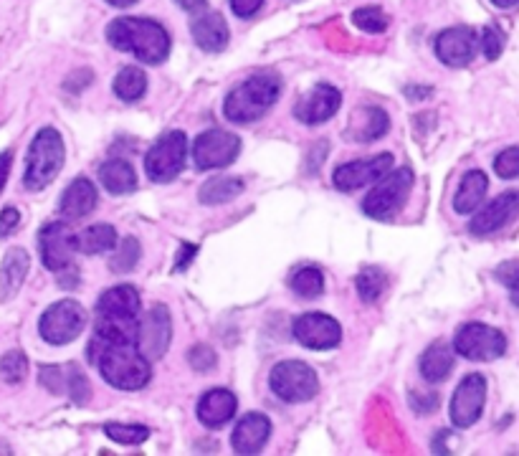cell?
I'll use <instances>...</instances> for the list:
<instances>
[{"mask_svg":"<svg viewBox=\"0 0 519 456\" xmlns=\"http://www.w3.org/2000/svg\"><path fill=\"white\" fill-rule=\"evenodd\" d=\"M89 360L97 363L99 373L109 386L119 391H140L150 383V360L132 342H97L89 345Z\"/></svg>","mask_w":519,"mask_h":456,"instance_id":"obj_1","label":"cell"},{"mask_svg":"<svg viewBox=\"0 0 519 456\" xmlns=\"http://www.w3.org/2000/svg\"><path fill=\"white\" fill-rule=\"evenodd\" d=\"M107 41L117 51L137 56L142 64H163L170 54V36L150 18H117L107 26Z\"/></svg>","mask_w":519,"mask_h":456,"instance_id":"obj_2","label":"cell"},{"mask_svg":"<svg viewBox=\"0 0 519 456\" xmlns=\"http://www.w3.org/2000/svg\"><path fill=\"white\" fill-rule=\"evenodd\" d=\"M279 97H282V79L274 71H259L228 94L223 112H226V120L236 122V125H249V122L261 120Z\"/></svg>","mask_w":519,"mask_h":456,"instance_id":"obj_3","label":"cell"},{"mask_svg":"<svg viewBox=\"0 0 519 456\" xmlns=\"http://www.w3.org/2000/svg\"><path fill=\"white\" fill-rule=\"evenodd\" d=\"M64 140H61L59 132L54 127H44L38 132L31 142V150H28V163H26V175H23V185L28 190H44L46 185H51L56 180V175L64 168Z\"/></svg>","mask_w":519,"mask_h":456,"instance_id":"obj_4","label":"cell"},{"mask_svg":"<svg viewBox=\"0 0 519 456\" xmlns=\"http://www.w3.org/2000/svg\"><path fill=\"white\" fill-rule=\"evenodd\" d=\"M413 170L411 168H390L388 173L375 180L373 190L363 201V213L378 221H388L395 213H401L406 206L408 196L413 188Z\"/></svg>","mask_w":519,"mask_h":456,"instance_id":"obj_5","label":"cell"},{"mask_svg":"<svg viewBox=\"0 0 519 456\" xmlns=\"http://www.w3.org/2000/svg\"><path fill=\"white\" fill-rule=\"evenodd\" d=\"M185 158H188V137L180 130H170L145 155V170L152 183H173L183 173Z\"/></svg>","mask_w":519,"mask_h":456,"instance_id":"obj_6","label":"cell"},{"mask_svg":"<svg viewBox=\"0 0 519 456\" xmlns=\"http://www.w3.org/2000/svg\"><path fill=\"white\" fill-rule=\"evenodd\" d=\"M271 391L284 403H307L317 396L319 378L312 365L302 360H284L271 370Z\"/></svg>","mask_w":519,"mask_h":456,"instance_id":"obj_7","label":"cell"},{"mask_svg":"<svg viewBox=\"0 0 519 456\" xmlns=\"http://www.w3.org/2000/svg\"><path fill=\"white\" fill-rule=\"evenodd\" d=\"M84 327H87V312H84L82 304L74 302V299H61L41 315L38 335L44 337L49 345H69L82 335Z\"/></svg>","mask_w":519,"mask_h":456,"instance_id":"obj_8","label":"cell"},{"mask_svg":"<svg viewBox=\"0 0 519 456\" xmlns=\"http://www.w3.org/2000/svg\"><path fill=\"white\" fill-rule=\"evenodd\" d=\"M456 353L466 360H497L507 353V337L497 327H489L484 322H469L456 332L454 340Z\"/></svg>","mask_w":519,"mask_h":456,"instance_id":"obj_9","label":"cell"},{"mask_svg":"<svg viewBox=\"0 0 519 456\" xmlns=\"http://www.w3.org/2000/svg\"><path fill=\"white\" fill-rule=\"evenodd\" d=\"M173 340V317L165 304H155L137 320V350L147 360H160L170 348Z\"/></svg>","mask_w":519,"mask_h":456,"instance_id":"obj_10","label":"cell"},{"mask_svg":"<svg viewBox=\"0 0 519 456\" xmlns=\"http://www.w3.org/2000/svg\"><path fill=\"white\" fill-rule=\"evenodd\" d=\"M241 152L238 135L226 130L201 132L193 142V163L198 170H221L228 168Z\"/></svg>","mask_w":519,"mask_h":456,"instance_id":"obj_11","label":"cell"},{"mask_svg":"<svg viewBox=\"0 0 519 456\" xmlns=\"http://www.w3.org/2000/svg\"><path fill=\"white\" fill-rule=\"evenodd\" d=\"M38 251L49 272H59L64 266L74 264L76 234L66 221H51L38 234Z\"/></svg>","mask_w":519,"mask_h":456,"instance_id":"obj_12","label":"cell"},{"mask_svg":"<svg viewBox=\"0 0 519 456\" xmlns=\"http://www.w3.org/2000/svg\"><path fill=\"white\" fill-rule=\"evenodd\" d=\"M487 401V380L479 373H469L451 398V421L459 429H471L479 421Z\"/></svg>","mask_w":519,"mask_h":456,"instance_id":"obj_13","label":"cell"},{"mask_svg":"<svg viewBox=\"0 0 519 456\" xmlns=\"http://www.w3.org/2000/svg\"><path fill=\"white\" fill-rule=\"evenodd\" d=\"M41 386L54 396H69L76 406H84L89 401V380L82 368L74 363L66 365H41L38 368Z\"/></svg>","mask_w":519,"mask_h":456,"instance_id":"obj_14","label":"cell"},{"mask_svg":"<svg viewBox=\"0 0 519 456\" xmlns=\"http://www.w3.org/2000/svg\"><path fill=\"white\" fill-rule=\"evenodd\" d=\"M479 54V33L469 26L446 28L436 38V56L451 69H464Z\"/></svg>","mask_w":519,"mask_h":456,"instance_id":"obj_15","label":"cell"},{"mask_svg":"<svg viewBox=\"0 0 519 456\" xmlns=\"http://www.w3.org/2000/svg\"><path fill=\"white\" fill-rule=\"evenodd\" d=\"M294 337L309 350H332L340 345L342 327L335 317L322 312H307L294 322Z\"/></svg>","mask_w":519,"mask_h":456,"instance_id":"obj_16","label":"cell"},{"mask_svg":"<svg viewBox=\"0 0 519 456\" xmlns=\"http://www.w3.org/2000/svg\"><path fill=\"white\" fill-rule=\"evenodd\" d=\"M393 163L395 160L390 152H380V155H375V158L352 160V163L340 165V168L335 170V175H332V180H335L337 190H342V193H352V190L375 183L380 175H385L390 168H393Z\"/></svg>","mask_w":519,"mask_h":456,"instance_id":"obj_17","label":"cell"},{"mask_svg":"<svg viewBox=\"0 0 519 456\" xmlns=\"http://www.w3.org/2000/svg\"><path fill=\"white\" fill-rule=\"evenodd\" d=\"M342 104V94L337 92L332 84H317L302 102L294 107L297 120L304 125H322V122L332 120Z\"/></svg>","mask_w":519,"mask_h":456,"instance_id":"obj_18","label":"cell"},{"mask_svg":"<svg viewBox=\"0 0 519 456\" xmlns=\"http://www.w3.org/2000/svg\"><path fill=\"white\" fill-rule=\"evenodd\" d=\"M517 208H519L517 190H507L504 196H499L497 201H492L484 211H479L474 218H471L469 231L474 236L494 234V231L504 228L514 216H517Z\"/></svg>","mask_w":519,"mask_h":456,"instance_id":"obj_19","label":"cell"},{"mask_svg":"<svg viewBox=\"0 0 519 456\" xmlns=\"http://www.w3.org/2000/svg\"><path fill=\"white\" fill-rule=\"evenodd\" d=\"M271 434V421L264 416V413H246L241 421L236 424V431H233V449L236 454H256V451L264 449V444L269 441Z\"/></svg>","mask_w":519,"mask_h":456,"instance_id":"obj_20","label":"cell"},{"mask_svg":"<svg viewBox=\"0 0 519 456\" xmlns=\"http://www.w3.org/2000/svg\"><path fill=\"white\" fill-rule=\"evenodd\" d=\"M193 41L208 54H218L228 46V26L226 18L216 11H201L190 23Z\"/></svg>","mask_w":519,"mask_h":456,"instance_id":"obj_21","label":"cell"},{"mask_svg":"<svg viewBox=\"0 0 519 456\" xmlns=\"http://www.w3.org/2000/svg\"><path fill=\"white\" fill-rule=\"evenodd\" d=\"M140 315V294L130 284L107 289L97 302V317H112V320H137Z\"/></svg>","mask_w":519,"mask_h":456,"instance_id":"obj_22","label":"cell"},{"mask_svg":"<svg viewBox=\"0 0 519 456\" xmlns=\"http://www.w3.org/2000/svg\"><path fill=\"white\" fill-rule=\"evenodd\" d=\"M238 401L231 391L226 388H213L198 403V421L208 429H221L236 416Z\"/></svg>","mask_w":519,"mask_h":456,"instance_id":"obj_23","label":"cell"},{"mask_svg":"<svg viewBox=\"0 0 519 456\" xmlns=\"http://www.w3.org/2000/svg\"><path fill=\"white\" fill-rule=\"evenodd\" d=\"M99 193L89 178H76L61 196V213L66 218H84L97 208Z\"/></svg>","mask_w":519,"mask_h":456,"instance_id":"obj_24","label":"cell"},{"mask_svg":"<svg viewBox=\"0 0 519 456\" xmlns=\"http://www.w3.org/2000/svg\"><path fill=\"white\" fill-rule=\"evenodd\" d=\"M28 266H31V256L26 254L23 249H11L3 259V266H0V297L11 299L16 297L21 284L26 282Z\"/></svg>","mask_w":519,"mask_h":456,"instance_id":"obj_25","label":"cell"},{"mask_svg":"<svg viewBox=\"0 0 519 456\" xmlns=\"http://www.w3.org/2000/svg\"><path fill=\"white\" fill-rule=\"evenodd\" d=\"M487 188H489V180L482 170H469V173L461 178L459 190H456L454 196V211L461 213V216H469L479 208V203L484 201L487 196Z\"/></svg>","mask_w":519,"mask_h":456,"instance_id":"obj_26","label":"cell"},{"mask_svg":"<svg viewBox=\"0 0 519 456\" xmlns=\"http://www.w3.org/2000/svg\"><path fill=\"white\" fill-rule=\"evenodd\" d=\"M99 180L112 196H130L137 188V173L127 160L112 158L99 168Z\"/></svg>","mask_w":519,"mask_h":456,"instance_id":"obj_27","label":"cell"},{"mask_svg":"<svg viewBox=\"0 0 519 456\" xmlns=\"http://www.w3.org/2000/svg\"><path fill=\"white\" fill-rule=\"evenodd\" d=\"M454 370V350L446 342H433L431 348L421 355V375L428 383H441Z\"/></svg>","mask_w":519,"mask_h":456,"instance_id":"obj_28","label":"cell"},{"mask_svg":"<svg viewBox=\"0 0 519 456\" xmlns=\"http://www.w3.org/2000/svg\"><path fill=\"white\" fill-rule=\"evenodd\" d=\"M117 246V231L109 223H97V226H89L87 231L76 236V251H82L87 256L107 254Z\"/></svg>","mask_w":519,"mask_h":456,"instance_id":"obj_29","label":"cell"},{"mask_svg":"<svg viewBox=\"0 0 519 456\" xmlns=\"http://www.w3.org/2000/svg\"><path fill=\"white\" fill-rule=\"evenodd\" d=\"M357 127L352 130V137L360 142H370V140H378L383 137L385 132L390 130V120L388 114L383 112L380 107H365L357 112Z\"/></svg>","mask_w":519,"mask_h":456,"instance_id":"obj_30","label":"cell"},{"mask_svg":"<svg viewBox=\"0 0 519 456\" xmlns=\"http://www.w3.org/2000/svg\"><path fill=\"white\" fill-rule=\"evenodd\" d=\"M241 193H244V183L241 180L218 175V178H211L201 188V203H206V206H221V203L238 198Z\"/></svg>","mask_w":519,"mask_h":456,"instance_id":"obj_31","label":"cell"},{"mask_svg":"<svg viewBox=\"0 0 519 456\" xmlns=\"http://www.w3.org/2000/svg\"><path fill=\"white\" fill-rule=\"evenodd\" d=\"M147 92V76L140 66H125L114 79V94L122 102H137Z\"/></svg>","mask_w":519,"mask_h":456,"instance_id":"obj_32","label":"cell"},{"mask_svg":"<svg viewBox=\"0 0 519 456\" xmlns=\"http://www.w3.org/2000/svg\"><path fill=\"white\" fill-rule=\"evenodd\" d=\"M355 287L363 302L373 304L383 297L385 287H388V279H385V272L383 269H378V266H365L363 272L357 274Z\"/></svg>","mask_w":519,"mask_h":456,"instance_id":"obj_33","label":"cell"},{"mask_svg":"<svg viewBox=\"0 0 519 456\" xmlns=\"http://www.w3.org/2000/svg\"><path fill=\"white\" fill-rule=\"evenodd\" d=\"M289 284H292L294 294H299L304 299H314L325 292V274L314 269V266H302L299 272H294Z\"/></svg>","mask_w":519,"mask_h":456,"instance_id":"obj_34","label":"cell"},{"mask_svg":"<svg viewBox=\"0 0 519 456\" xmlns=\"http://www.w3.org/2000/svg\"><path fill=\"white\" fill-rule=\"evenodd\" d=\"M140 251H142L140 241H137V239H122V241H119L117 251H114L112 261H109V269H112L114 274H130L132 269L137 266V261H140Z\"/></svg>","mask_w":519,"mask_h":456,"instance_id":"obj_35","label":"cell"},{"mask_svg":"<svg viewBox=\"0 0 519 456\" xmlns=\"http://www.w3.org/2000/svg\"><path fill=\"white\" fill-rule=\"evenodd\" d=\"M352 23L365 33H383L388 28L390 18L378 6H365L352 13Z\"/></svg>","mask_w":519,"mask_h":456,"instance_id":"obj_36","label":"cell"},{"mask_svg":"<svg viewBox=\"0 0 519 456\" xmlns=\"http://www.w3.org/2000/svg\"><path fill=\"white\" fill-rule=\"evenodd\" d=\"M104 434H107L112 441H117V444H127V446L142 444V441L150 439V429H147V426H132V424H107L104 426Z\"/></svg>","mask_w":519,"mask_h":456,"instance_id":"obj_37","label":"cell"},{"mask_svg":"<svg viewBox=\"0 0 519 456\" xmlns=\"http://www.w3.org/2000/svg\"><path fill=\"white\" fill-rule=\"evenodd\" d=\"M0 375L6 383H21L28 375V358L21 350H11V353L3 355L0 360Z\"/></svg>","mask_w":519,"mask_h":456,"instance_id":"obj_38","label":"cell"},{"mask_svg":"<svg viewBox=\"0 0 519 456\" xmlns=\"http://www.w3.org/2000/svg\"><path fill=\"white\" fill-rule=\"evenodd\" d=\"M504 44H507V36H504L502 28L497 26H487L482 31V51L489 61L499 59L504 51Z\"/></svg>","mask_w":519,"mask_h":456,"instance_id":"obj_39","label":"cell"},{"mask_svg":"<svg viewBox=\"0 0 519 456\" xmlns=\"http://www.w3.org/2000/svg\"><path fill=\"white\" fill-rule=\"evenodd\" d=\"M494 170H497L499 178L512 180L519 175V150L517 147H507L504 152H499V158L494 160Z\"/></svg>","mask_w":519,"mask_h":456,"instance_id":"obj_40","label":"cell"},{"mask_svg":"<svg viewBox=\"0 0 519 456\" xmlns=\"http://www.w3.org/2000/svg\"><path fill=\"white\" fill-rule=\"evenodd\" d=\"M188 360L190 365H193V370H198V373H211L218 363L216 353H213L208 345H195V348H190Z\"/></svg>","mask_w":519,"mask_h":456,"instance_id":"obj_41","label":"cell"},{"mask_svg":"<svg viewBox=\"0 0 519 456\" xmlns=\"http://www.w3.org/2000/svg\"><path fill=\"white\" fill-rule=\"evenodd\" d=\"M18 223H21V213H18L13 206L3 208V213H0V239L13 234V228H16Z\"/></svg>","mask_w":519,"mask_h":456,"instance_id":"obj_42","label":"cell"},{"mask_svg":"<svg viewBox=\"0 0 519 456\" xmlns=\"http://www.w3.org/2000/svg\"><path fill=\"white\" fill-rule=\"evenodd\" d=\"M264 6V0H231V8L238 18H251Z\"/></svg>","mask_w":519,"mask_h":456,"instance_id":"obj_43","label":"cell"},{"mask_svg":"<svg viewBox=\"0 0 519 456\" xmlns=\"http://www.w3.org/2000/svg\"><path fill=\"white\" fill-rule=\"evenodd\" d=\"M499 279L509 287V292H517V261H507V264L499 266Z\"/></svg>","mask_w":519,"mask_h":456,"instance_id":"obj_44","label":"cell"},{"mask_svg":"<svg viewBox=\"0 0 519 456\" xmlns=\"http://www.w3.org/2000/svg\"><path fill=\"white\" fill-rule=\"evenodd\" d=\"M54 274L64 289H74L76 284H79V269H76L74 264L64 266V269H59V272H54Z\"/></svg>","mask_w":519,"mask_h":456,"instance_id":"obj_45","label":"cell"},{"mask_svg":"<svg viewBox=\"0 0 519 456\" xmlns=\"http://www.w3.org/2000/svg\"><path fill=\"white\" fill-rule=\"evenodd\" d=\"M438 403H441V398H438L436 393H423V398H418V401L416 398H411V406L421 413L433 411V408H438Z\"/></svg>","mask_w":519,"mask_h":456,"instance_id":"obj_46","label":"cell"},{"mask_svg":"<svg viewBox=\"0 0 519 456\" xmlns=\"http://www.w3.org/2000/svg\"><path fill=\"white\" fill-rule=\"evenodd\" d=\"M11 165H13V152L11 150L0 152V193H3V188H6V183H8Z\"/></svg>","mask_w":519,"mask_h":456,"instance_id":"obj_47","label":"cell"},{"mask_svg":"<svg viewBox=\"0 0 519 456\" xmlns=\"http://www.w3.org/2000/svg\"><path fill=\"white\" fill-rule=\"evenodd\" d=\"M195 254H198V249H195V246H190V244H185L183 249H180V259L175 261V269H185V266H188V261L190 259H195Z\"/></svg>","mask_w":519,"mask_h":456,"instance_id":"obj_48","label":"cell"},{"mask_svg":"<svg viewBox=\"0 0 519 456\" xmlns=\"http://www.w3.org/2000/svg\"><path fill=\"white\" fill-rule=\"evenodd\" d=\"M183 11H201L203 6H206V0H175Z\"/></svg>","mask_w":519,"mask_h":456,"instance_id":"obj_49","label":"cell"},{"mask_svg":"<svg viewBox=\"0 0 519 456\" xmlns=\"http://www.w3.org/2000/svg\"><path fill=\"white\" fill-rule=\"evenodd\" d=\"M107 3L114 8H130V6H135L137 0H107Z\"/></svg>","mask_w":519,"mask_h":456,"instance_id":"obj_50","label":"cell"},{"mask_svg":"<svg viewBox=\"0 0 519 456\" xmlns=\"http://www.w3.org/2000/svg\"><path fill=\"white\" fill-rule=\"evenodd\" d=\"M494 6L497 8H504V11H507V8H514L519 3V0H492Z\"/></svg>","mask_w":519,"mask_h":456,"instance_id":"obj_51","label":"cell"}]
</instances>
